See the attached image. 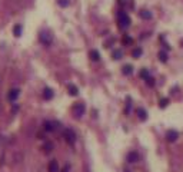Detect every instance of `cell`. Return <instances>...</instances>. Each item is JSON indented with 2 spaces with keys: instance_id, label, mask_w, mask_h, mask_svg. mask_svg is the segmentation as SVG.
I'll list each match as a JSON object with an SVG mask.
<instances>
[{
  "instance_id": "6da1fadb",
  "label": "cell",
  "mask_w": 183,
  "mask_h": 172,
  "mask_svg": "<svg viewBox=\"0 0 183 172\" xmlns=\"http://www.w3.org/2000/svg\"><path fill=\"white\" fill-rule=\"evenodd\" d=\"M117 20H119V26L122 29H126L130 24V17H129V15H126L125 12H119L117 13Z\"/></svg>"
},
{
  "instance_id": "7a4b0ae2",
  "label": "cell",
  "mask_w": 183,
  "mask_h": 172,
  "mask_svg": "<svg viewBox=\"0 0 183 172\" xmlns=\"http://www.w3.org/2000/svg\"><path fill=\"white\" fill-rule=\"evenodd\" d=\"M72 110H73V115H74L76 118H80V116L84 113V110H86L84 103H82V102L74 103V105H73V108H72Z\"/></svg>"
},
{
  "instance_id": "3957f363",
  "label": "cell",
  "mask_w": 183,
  "mask_h": 172,
  "mask_svg": "<svg viewBox=\"0 0 183 172\" xmlns=\"http://www.w3.org/2000/svg\"><path fill=\"white\" fill-rule=\"evenodd\" d=\"M51 40H53V36H51L50 32H42V33H40V42H42L43 45L49 46L50 43H51Z\"/></svg>"
},
{
  "instance_id": "277c9868",
  "label": "cell",
  "mask_w": 183,
  "mask_h": 172,
  "mask_svg": "<svg viewBox=\"0 0 183 172\" xmlns=\"http://www.w3.org/2000/svg\"><path fill=\"white\" fill-rule=\"evenodd\" d=\"M63 138L66 139L69 143H74V141H76V134H74L72 129H65V131H63Z\"/></svg>"
},
{
  "instance_id": "5b68a950",
  "label": "cell",
  "mask_w": 183,
  "mask_h": 172,
  "mask_svg": "<svg viewBox=\"0 0 183 172\" xmlns=\"http://www.w3.org/2000/svg\"><path fill=\"white\" fill-rule=\"evenodd\" d=\"M177 138H179V134H177L176 131H173V129H169L166 132V139L169 142H175Z\"/></svg>"
},
{
  "instance_id": "8992f818",
  "label": "cell",
  "mask_w": 183,
  "mask_h": 172,
  "mask_svg": "<svg viewBox=\"0 0 183 172\" xmlns=\"http://www.w3.org/2000/svg\"><path fill=\"white\" fill-rule=\"evenodd\" d=\"M19 93H20V90H19V89H12V90L9 92V95H7L9 101H10V102H15L17 98H19Z\"/></svg>"
},
{
  "instance_id": "52a82bcc",
  "label": "cell",
  "mask_w": 183,
  "mask_h": 172,
  "mask_svg": "<svg viewBox=\"0 0 183 172\" xmlns=\"http://www.w3.org/2000/svg\"><path fill=\"white\" fill-rule=\"evenodd\" d=\"M47 169H49V172H59V164H57V161H50Z\"/></svg>"
},
{
  "instance_id": "ba28073f",
  "label": "cell",
  "mask_w": 183,
  "mask_h": 172,
  "mask_svg": "<svg viewBox=\"0 0 183 172\" xmlns=\"http://www.w3.org/2000/svg\"><path fill=\"white\" fill-rule=\"evenodd\" d=\"M137 116H139V119L140 120L148 119V113H146V110H145L143 108H139V109H137Z\"/></svg>"
},
{
  "instance_id": "9c48e42d",
  "label": "cell",
  "mask_w": 183,
  "mask_h": 172,
  "mask_svg": "<svg viewBox=\"0 0 183 172\" xmlns=\"http://www.w3.org/2000/svg\"><path fill=\"white\" fill-rule=\"evenodd\" d=\"M53 95H54V93H53V90H51L50 87H46V89L43 90V98H45V99H47V101L53 98Z\"/></svg>"
},
{
  "instance_id": "30bf717a",
  "label": "cell",
  "mask_w": 183,
  "mask_h": 172,
  "mask_svg": "<svg viewBox=\"0 0 183 172\" xmlns=\"http://www.w3.org/2000/svg\"><path fill=\"white\" fill-rule=\"evenodd\" d=\"M127 161L133 164L136 161H139V155L136 154V152H129V154H127Z\"/></svg>"
},
{
  "instance_id": "8fae6325",
  "label": "cell",
  "mask_w": 183,
  "mask_h": 172,
  "mask_svg": "<svg viewBox=\"0 0 183 172\" xmlns=\"http://www.w3.org/2000/svg\"><path fill=\"white\" fill-rule=\"evenodd\" d=\"M22 30H23L22 24H16V26L13 27V34H15L16 37H20V36H22Z\"/></svg>"
},
{
  "instance_id": "7c38bea8",
  "label": "cell",
  "mask_w": 183,
  "mask_h": 172,
  "mask_svg": "<svg viewBox=\"0 0 183 172\" xmlns=\"http://www.w3.org/2000/svg\"><path fill=\"white\" fill-rule=\"evenodd\" d=\"M54 125H56V123H53V122H45V129H46L47 132H53V131L56 129Z\"/></svg>"
},
{
  "instance_id": "4fadbf2b",
  "label": "cell",
  "mask_w": 183,
  "mask_h": 172,
  "mask_svg": "<svg viewBox=\"0 0 183 172\" xmlns=\"http://www.w3.org/2000/svg\"><path fill=\"white\" fill-rule=\"evenodd\" d=\"M89 56H90V59L92 60H95V62H97L100 59V55L97 50H90V53H89Z\"/></svg>"
},
{
  "instance_id": "5bb4252c",
  "label": "cell",
  "mask_w": 183,
  "mask_h": 172,
  "mask_svg": "<svg viewBox=\"0 0 183 172\" xmlns=\"http://www.w3.org/2000/svg\"><path fill=\"white\" fill-rule=\"evenodd\" d=\"M67 90H69V93L72 95V96H76L77 93H79V90H77V87L74 85H69L67 86Z\"/></svg>"
},
{
  "instance_id": "9a60e30c",
  "label": "cell",
  "mask_w": 183,
  "mask_h": 172,
  "mask_svg": "<svg viewBox=\"0 0 183 172\" xmlns=\"http://www.w3.org/2000/svg\"><path fill=\"white\" fill-rule=\"evenodd\" d=\"M139 15H140L142 19H146V20H148V19H152V13H150L149 10H140Z\"/></svg>"
},
{
  "instance_id": "2e32d148",
  "label": "cell",
  "mask_w": 183,
  "mask_h": 172,
  "mask_svg": "<svg viewBox=\"0 0 183 172\" xmlns=\"http://www.w3.org/2000/svg\"><path fill=\"white\" fill-rule=\"evenodd\" d=\"M122 72H123V75H132L133 68H132L130 65H125V66L122 68Z\"/></svg>"
},
{
  "instance_id": "e0dca14e",
  "label": "cell",
  "mask_w": 183,
  "mask_h": 172,
  "mask_svg": "<svg viewBox=\"0 0 183 172\" xmlns=\"http://www.w3.org/2000/svg\"><path fill=\"white\" fill-rule=\"evenodd\" d=\"M142 53H143V50H142L140 48H136V49H133V52H132V56H133L134 59H137V57L142 56Z\"/></svg>"
},
{
  "instance_id": "ac0fdd59",
  "label": "cell",
  "mask_w": 183,
  "mask_h": 172,
  "mask_svg": "<svg viewBox=\"0 0 183 172\" xmlns=\"http://www.w3.org/2000/svg\"><path fill=\"white\" fill-rule=\"evenodd\" d=\"M112 56H113V59H122V56H123V52L120 50V49H116V50L112 53Z\"/></svg>"
},
{
  "instance_id": "d6986e66",
  "label": "cell",
  "mask_w": 183,
  "mask_h": 172,
  "mask_svg": "<svg viewBox=\"0 0 183 172\" xmlns=\"http://www.w3.org/2000/svg\"><path fill=\"white\" fill-rule=\"evenodd\" d=\"M43 149H45V152H51L53 151V143L51 142H46L43 145Z\"/></svg>"
},
{
  "instance_id": "ffe728a7",
  "label": "cell",
  "mask_w": 183,
  "mask_h": 172,
  "mask_svg": "<svg viewBox=\"0 0 183 172\" xmlns=\"http://www.w3.org/2000/svg\"><path fill=\"white\" fill-rule=\"evenodd\" d=\"M159 60L160 62H167V53L166 52H159Z\"/></svg>"
},
{
  "instance_id": "44dd1931",
  "label": "cell",
  "mask_w": 183,
  "mask_h": 172,
  "mask_svg": "<svg viewBox=\"0 0 183 172\" xmlns=\"http://www.w3.org/2000/svg\"><path fill=\"white\" fill-rule=\"evenodd\" d=\"M167 103H169V99H167V98H165V99H162V101L159 102V106H160V108H166Z\"/></svg>"
},
{
  "instance_id": "7402d4cb",
  "label": "cell",
  "mask_w": 183,
  "mask_h": 172,
  "mask_svg": "<svg viewBox=\"0 0 183 172\" xmlns=\"http://www.w3.org/2000/svg\"><path fill=\"white\" fill-rule=\"evenodd\" d=\"M140 76H142L143 79H148V78H149V72H148L146 69H143V70H140Z\"/></svg>"
},
{
  "instance_id": "603a6c76",
  "label": "cell",
  "mask_w": 183,
  "mask_h": 172,
  "mask_svg": "<svg viewBox=\"0 0 183 172\" xmlns=\"http://www.w3.org/2000/svg\"><path fill=\"white\" fill-rule=\"evenodd\" d=\"M132 42H133L132 37H129V36H125V37H123V43H125V45H130Z\"/></svg>"
},
{
  "instance_id": "cb8c5ba5",
  "label": "cell",
  "mask_w": 183,
  "mask_h": 172,
  "mask_svg": "<svg viewBox=\"0 0 183 172\" xmlns=\"http://www.w3.org/2000/svg\"><path fill=\"white\" fill-rule=\"evenodd\" d=\"M57 3H59V6H62V7H66V6H69V0H59Z\"/></svg>"
},
{
  "instance_id": "d4e9b609",
  "label": "cell",
  "mask_w": 183,
  "mask_h": 172,
  "mask_svg": "<svg viewBox=\"0 0 183 172\" xmlns=\"http://www.w3.org/2000/svg\"><path fill=\"white\" fill-rule=\"evenodd\" d=\"M146 83H148V85L149 86H154V79H153V78H148V79H146Z\"/></svg>"
},
{
  "instance_id": "484cf974",
  "label": "cell",
  "mask_w": 183,
  "mask_h": 172,
  "mask_svg": "<svg viewBox=\"0 0 183 172\" xmlns=\"http://www.w3.org/2000/svg\"><path fill=\"white\" fill-rule=\"evenodd\" d=\"M125 172H130V171H127V169H126V171H125Z\"/></svg>"
},
{
  "instance_id": "4316f807",
  "label": "cell",
  "mask_w": 183,
  "mask_h": 172,
  "mask_svg": "<svg viewBox=\"0 0 183 172\" xmlns=\"http://www.w3.org/2000/svg\"><path fill=\"white\" fill-rule=\"evenodd\" d=\"M182 46H183V40H182Z\"/></svg>"
}]
</instances>
